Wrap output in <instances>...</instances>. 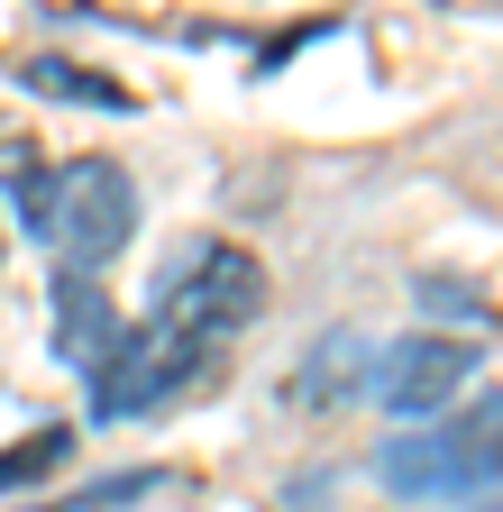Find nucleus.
Wrapping results in <instances>:
<instances>
[{
  "label": "nucleus",
  "instance_id": "6",
  "mask_svg": "<svg viewBox=\"0 0 503 512\" xmlns=\"http://www.w3.org/2000/svg\"><path fill=\"white\" fill-rule=\"evenodd\" d=\"M366 366H375V348L357 339V330H339V339H321L302 357V375H293V403H348V394H366Z\"/></svg>",
  "mask_w": 503,
  "mask_h": 512
},
{
  "label": "nucleus",
  "instance_id": "3",
  "mask_svg": "<svg viewBox=\"0 0 503 512\" xmlns=\"http://www.w3.org/2000/svg\"><path fill=\"white\" fill-rule=\"evenodd\" d=\"M138 229V183L129 165H110V156H74V165H55V220H46V247L65 256V275H101L119 247H129Z\"/></svg>",
  "mask_w": 503,
  "mask_h": 512
},
{
  "label": "nucleus",
  "instance_id": "7",
  "mask_svg": "<svg viewBox=\"0 0 503 512\" xmlns=\"http://www.w3.org/2000/svg\"><path fill=\"white\" fill-rule=\"evenodd\" d=\"M0 192H10V220L28 238H46V220H55V165H46L37 138H0Z\"/></svg>",
  "mask_w": 503,
  "mask_h": 512
},
{
  "label": "nucleus",
  "instance_id": "1",
  "mask_svg": "<svg viewBox=\"0 0 503 512\" xmlns=\"http://www.w3.org/2000/svg\"><path fill=\"white\" fill-rule=\"evenodd\" d=\"M375 485L403 503H467V494H503V394L467 403L458 421H430L375 448Z\"/></svg>",
  "mask_w": 503,
  "mask_h": 512
},
{
  "label": "nucleus",
  "instance_id": "9",
  "mask_svg": "<svg viewBox=\"0 0 503 512\" xmlns=\"http://www.w3.org/2000/svg\"><path fill=\"white\" fill-rule=\"evenodd\" d=\"M74 458V430H28L10 458H0V494H19V485H37V476H55Z\"/></svg>",
  "mask_w": 503,
  "mask_h": 512
},
{
  "label": "nucleus",
  "instance_id": "5",
  "mask_svg": "<svg viewBox=\"0 0 503 512\" xmlns=\"http://www.w3.org/2000/svg\"><path fill=\"white\" fill-rule=\"evenodd\" d=\"M110 348H119L110 293H101L92 275H65V284H55V357L83 366V375H101V357H110Z\"/></svg>",
  "mask_w": 503,
  "mask_h": 512
},
{
  "label": "nucleus",
  "instance_id": "10",
  "mask_svg": "<svg viewBox=\"0 0 503 512\" xmlns=\"http://www.w3.org/2000/svg\"><path fill=\"white\" fill-rule=\"evenodd\" d=\"M485 512H503V503H485Z\"/></svg>",
  "mask_w": 503,
  "mask_h": 512
},
{
  "label": "nucleus",
  "instance_id": "8",
  "mask_svg": "<svg viewBox=\"0 0 503 512\" xmlns=\"http://www.w3.org/2000/svg\"><path fill=\"white\" fill-rule=\"evenodd\" d=\"M19 74H28V92H55V101H101V110H129V92H119L110 74H92V64H65V55H28Z\"/></svg>",
  "mask_w": 503,
  "mask_h": 512
},
{
  "label": "nucleus",
  "instance_id": "4",
  "mask_svg": "<svg viewBox=\"0 0 503 512\" xmlns=\"http://www.w3.org/2000/svg\"><path fill=\"white\" fill-rule=\"evenodd\" d=\"M467 375H476V339L421 330V339H403V348L375 357V403L403 412V421H439V412L467 394Z\"/></svg>",
  "mask_w": 503,
  "mask_h": 512
},
{
  "label": "nucleus",
  "instance_id": "2",
  "mask_svg": "<svg viewBox=\"0 0 503 512\" xmlns=\"http://www.w3.org/2000/svg\"><path fill=\"white\" fill-rule=\"evenodd\" d=\"M257 311H266V266H257L247 247H202L193 266H183V275L156 293V311H147V320H156L165 339H183L193 357H211V366H220V348H229Z\"/></svg>",
  "mask_w": 503,
  "mask_h": 512
}]
</instances>
